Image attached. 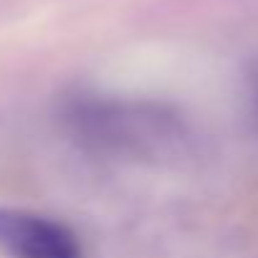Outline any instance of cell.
<instances>
[{
  "label": "cell",
  "mask_w": 258,
  "mask_h": 258,
  "mask_svg": "<svg viewBox=\"0 0 258 258\" xmlns=\"http://www.w3.org/2000/svg\"><path fill=\"white\" fill-rule=\"evenodd\" d=\"M0 250L11 258H81L76 233L41 213L0 208Z\"/></svg>",
  "instance_id": "7a4b0ae2"
},
{
  "label": "cell",
  "mask_w": 258,
  "mask_h": 258,
  "mask_svg": "<svg viewBox=\"0 0 258 258\" xmlns=\"http://www.w3.org/2000/svg\"><path fill=\"white\" fill-rule=\"evenodd\" d=\"M66 119L74 132L94 147L135 157L162 155L180 142L182 135L180 119L175 114L140 101L81 96L69 104Z\"/></svg>",
  "instance_id": "6da1fadb"
},
{
  "label": "cell",
  "mask_w": 258,
  "mask_h": 258,
  "mask_svg": "<svg viewBox=\"0 0 258 258\" xmlns=\"http://www.w3.org/2000/svg\"><path fill=\"white\" fill-rule=\"evenodd\" d=\"M250 84H253V96H255V104H258V66H255V71L250 76Z\"/></svg>",
  "instance_id": "3957f363"
}]
</instances>
